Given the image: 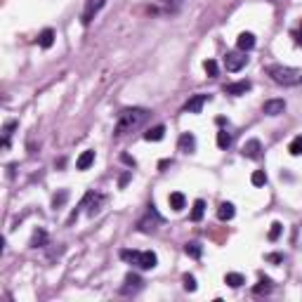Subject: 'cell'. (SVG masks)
Here are the masks:
<instances>
[{
	"label": "cell",
	"instance_id": "obj_1",
	"mask_svg": "<svg viewBox=\"0 0 302 302\" xmlns=\"http://www.w3.org/2000/svg\"><path fill=\"white\" fill-rule=\"evenodd\" d=\"M146 118H149V111L146 109H140V107H132V109H123L121 113H118V121H116V135L121 137V135H127V132H132V130H137V127H142L146 123Z\"/></svg>",
	"mask_w": 302,
	"mask_h": 302
},
{
	"label": "cell",
	"instance_id": "obj_2",
	"mask_svg": "<svg viewBox=\"0 0 302 302\" xmlns=\"http://www.w3.org/2000/svg\"><path fill=\"white\" fill-rule=\"evenodd\" d=\"M267 76L286 88H295L302 83V71L300 69H293V66H281V64H271L267 66Z\"/></svg>",
	"mask_w": 302,
	"mask_h": 302
},
{
	"label": "cell",
	"instance_id": "obj_3",
	"mask_svg": "<svg viewBox=\"0 0 302 302\" xmlns=\"http://www.w3.org/2000/svg\"><path fill=\"white\" fill-rule=\"evenodd\" d=\"M121 257L132 262L135 267L144 269V271H149V269H154L159 265V257H156L154 250H121Z\"/></svg>",
	"mask_w": 302,
	"mask_h": 302
},
{
	"label": "cell",
	"instance_id": "obj_4",
	"mask_svg": "<svg viewBox=\"0 0 302 302\" xmlns=\"http://www.w3.org/2000/svg\"><path fill=\"white\" fill-rule=\"evenodd\" d=\"M163 224V217L159 215V210H156V206L151 203L149 206V210H146V215H144L142 220L137 222V229L142 231V234H151V231H156Z\"/></svg>",
	"mask_w": 302,
	"mask_h": 302
},
{
	"label": "cell",
	"instance_id": "obj_5",
	"mask_svg": "<svg viewBox=\"0 0 302 302\" xmlns=\"http://www.w3.org/2000/svg\"><path fill=\"white\" fill-rule=\"evenodd\" d=\"M246 64H248V57L243 52H229L224 57V66H227V71H231V73L241 71Z\"/></svg>",
	"mask_w": 302,
	"mask_h": 302
},
{
	"label": "cell",
	"instance_id": "obj_6",
	"mask_svg": "<svg viewBox=\"0 0 302 302\" xmlns=\"http://www.w3.org/2000/svg\"><path fill=\"white\" fill-rule=\"evenodd\" d=\"M142 286H144L142 279L130 271V274H125V284H123V288H121V295H135V293L142 290Z\"/></svg>",
	"mask_w": 302,
	"mask_h": 302
},
{
	"label": "cell",
	"instance_id": "obj_7",
	"mask_svg": "<svg viewBox=\"0 0 302 302\" xmlns=\"http://www.w3.org/2000/svg\"><path fill=\"white\" fill-rule=\"evenodd\" d=\"M104 2L107 0H88L85 2V10H83V15H80V21H83V26H88L90 21L95 19V15L104 7Z\"/></svg>",
	"mask_w": 302,
	"mask_h": 302
},
{
	"label": "cell",
	"instance_id": "obj_8",
	"mask_svg": "<svg viewBox=\"0 0 302 302\" xmlns=\"http://www.w3.org/2000/svg\"><path fill=\"white\" fill-rule=\"evenodd\" d=\"M208 102H210V95H194V97L184 104V113H201Z\"/></svg>",
	"mask_w": 302,
	"mask_h": 302
},
{
	"label": "cell",
	"instance_id": "obj_9",
	"mask_svg": "<svg viewBox=\"0 0 302 302\" xmlns=\"http://www.w3.org/2000/svg\"><path fill=\"white\" fill-rule=\"evenodd\" d=\"M241 154H243L246 159L257 160L262 156V144H260V140H248V142L241 146Z\"/></svg>",
	"mask_w": 302,
	"mask_h": 302
},
{
	"label": "cell",
	"instance_id": "obj_10",
	"mask_svg": "<svg viewBox=\"0 0 302 302\" xmlns=\"http://www.w3.org/2000/svg\"><path fill=\"white\" fill-rule=\"evenodd\" d=\"M262 111H265L267 116H281L286 111V102L284 99H267L265 104H262Z\"/></svg>",
	"mask_w": 302,
	"mask_h": 302
},
{
	"label": "cell",
	"instance_id": "obj_11",
	"mask_svg": "<svg viewBox=\"0 0 302 302\" xmlns=\"http://www.w3.org/2000/svg\"><path fill=\"white\" fill-rule=\"evenodd\" d=\"M177 146H179L182 154H194L196 151V137L191 135V132H184V135H179Z\"/></svg>",
	"mask_w": 302,
	"mask_h": 302
},
{
	"label": "cell",
	"instance_id": "obj_12",
	"mask_svg": "<svg viewBox=\"0 0 302 302\" xmlns=\"http://www.w3.org/2000/svg\"><path fill=\"white\" fill-rule=\"evenodd\" d=\"M250 88H253V85H250V80H238V83L224 85V92H227V95H231V97H238V95H246Z\"/></svg>",
	"mask_w": 302,
	"mask_h": 302
},
{
	"label": "cell",
	"instance_id": "obj_13",
	"mask_svg": "<svg viewBox=\"0 0 302 302\" xmlns=\"http://www.w3.org/2000/svg\"><path fill=\"white\" fill-rule=\"evenodd\" d=\"M236 45H238V50H241V52H248V50L255 48V36L248 33V31H243V33L238 36V40H236Z\"/></svg>",
	"mask_w": 302,
	"mask_h": 302
},
{
	"label": "cell",
	"instance_id": "obj_14",
	"mask_svg": "<svg viewBox=\"0 0 302 302\" xmlns=\"http://www.w3.org/2000/svg\"><path fill=\"white\" fill-rule=\"evenodd\" d=\"M168 203H170V208H173L175 213H179V210H184V206H187V198H184V194H182V191H173V194L168 196Z\"/></svg>",
	"mask_w": 302,
	"mask_h": 302
},
{
	"label": "cell",
	"instance_id": "obj_15",
	"mask_svg": "<svg viewBox=\"0 0 302 302\" xmlns=\"http://www.w3.org/2000/svg\"><path fill=\"white\" fill-rule=\"evenodd\" d=\"M165 137V125H156V127H149L144 132V140L146 142H160Z\"/></svg>",
	"mask_w": 302,
	"mask_h": 302
},
{
	"label": "cell",
	"instance_id": "obj_16",
	"mask_svg": "<svg viewBox=\"0 0 302 302\" xmlns=\"http://www.w3.org/2000/svg\"><path fill=\"white\" fill-rule=\"evenodd\" d=\"M92 163H95V151L88 149V151H83V154L78 156V160H76V168H78V170H88Z\"/></svg>",
	"mask_w": 302,
	"mask_h": 302
},
{
	"label": "cell",
	"instance_id": "obj_17",
	"mask_svg": "<svg viewBox=\"0 0 302 302\" xmlns=\"http://www.w3.org/2000/svg\"><path fill=\"white\" fill-rule=\"evenodd\" d=\"M52 43H54V31L52 29H43L40 36H38V45L43 50H48V48H52Z\"/></svg>",
	"mask_w": 302,
	"mask_h": 302
},
{
	"label": "cell",
	"instance_id": "obj_18",
	"mask_svg": "<svg viewBox=\"0 0 302 302\" xmlns=\"http://www.w3.org/2000/svg\"><path fill=\"white\" fill-rule=\"evenodd\" d=\"M234 213H236V210H234V203H227V201H224V203H220V208H217V217H220L222 222L231 220Z\"/></svg>",
	"mask_w": 302,
	"mask_h": 302
},
{
	"label": "cell",
	"instance_id": "obj_19",
	"mask_svg": "<svg viewBox=\"0 0 302 302\" xmlns=\"http://www.w3.org/2000/svg\"><path fill=\"white\" fill-rule=\"evenodd\" d=\"M224 284L231 286V288H241V286L246 284V279H243V274H238V271H229V274L224 276Z\"/></svg>",
	"mask_w": 302,
	"mask_h": 302
},
{
	"label": "cell",
	"instance_id": "obj_20",
	"mask_svg": "<svg viewBox=\"0 0 302 302\" xmlns=\"http://www.w3.org/2000/svg\"><path fill=\"white\" fill-rule=\"evenodd\" d=\"M203 213H206V201L198 198V201H194V208H191V222H201Z\"/></svg>",
	"mask_w": 302,
	"mask_h": 302
},
{
	"label": "cell",
	"instance_id": "obj_21",
	"mask_svg": "<svg viewBox=\"0 0 302 302\" xmlns=\"http://www.w3.org/2000/svg\"><path fill=\"white\" fill-rule=\"evenodd\" d=\"M17 127V121H7V123L2 125V149H7L10 146V137H12V130Z\"/></svg>",
	"mask_w": 302,
	"mask_h": 302
},
{
	"label": "cell",
	"instance_id": "obj_22",
	"mask_svg": "<svg viewBox=\"0 0 302 302\" xmlns=\"http://www.w3.org/2000/svg\"><path fill=\"white\" fill-rule=\"evenodd\" d=\"M184 253H187L189 257H196V260H198V257L203 255V246H201L198 241H191V243H187V246H184Z\"/></svg>",
	"mask_w": 302,
	"mask_h": 302
},
{
	"label": "cell",
	"instance_id": "obj_23",
	"mask_svg": "<svg viewBox=\"0 0 302 302\" xmlns=\"http://www.w3.org/2000/svg\"><path fill=\"white\" fill-rule=\"evenodd\" d=\"M45 241H48V234L43 229H38L36 234H33V238H31V248H43Z\"/></svg>",
	"mask_w": 302,
	"mask_h": 302
},
{
	"label": "cell",
	"instance_id": "obj_24",
	"mask_svg": "<svg viewBox=\"0 0 302 302\" xmlns=\"http://www.w3.org/2000/svg\"><path fill=\"white\" fill-rule=\"evenodd\" d=\"M229 144H231V132L220 130V132H217V146H220V149H229Z\"/></svg>",
	"mask_w": 302,
	"mask_h": 302
},
{
	"label": "cell",
	"instance_id": "obj_25",
	"mask_svg": "<svg viewBox=\"0 0 302 302\" xmlns=\"http://www.w3.org/2000/svg\"><path fill=\"white\" fill-rule=\"evenodd\" d=\"M288 151H290V156H302V135H298L293 142L288 144Z\"/></svg>",
	"mask_w": 302,
	"mask_h": 302
},
{
	"label": "cell",
	"instance_id": "obj_26",
	"mask_svg": "<svg viewBox=\"0 0 302 302\" xmlns=\"http://www.w3.org/2000/svg\"><path fill=\"white\" fill-rule=\"evenodd\" d=\"M269 290H271V281H269V279H265V276L260 279V284L253 288V293H255V295H262V293H269Z\"/></svg>",
	"mask_w": 302,
	"mask_h": 302
},
{
	"label": "cell",
	"instance_id": "obj_27",
	"mask_svg": "<svg viewBox=\"0 0 302 302\" xmlns=\"http://www.w3.org/2000/svg\"><path fill=\"white\" fill-rule=\"evenodd\" d=\"M66 198H69V191H66V189H62V191L52 198V208H54V210H57V208H62V206L66 203Z\"/></svg>",
	"mask_w": 302,
	"mask_h": 302
},
{
	"label": "cell",
	"instance_id": "obj_28",
	"mask_svg": "<svg viewBox=\"0 0 302 302\" xmlns=\"http://www.w3.org/2000/svg\"><path fill=\"white\" fill-rule=\"evenodd\" d=\"M250 182H253L255 187H265V184H267L265 170H255V173H253V177H250Z\"/></svg>",
	"mask_w": 302,
	"mask_h": 302
},
{
	"label": "cell",
	"instance_id": "obj_29",
	"mask_svg": "<svg viewBox=\"0 0 302 302\" xmlns=\"http://www.w3.org/2000/svg\"><path fill=\"white\" fill-rule=\"evenodd\" d=\"M281 231H284V224H281V222H274L271 229H269V241H276V238L281 236Z\"/></svg>",
	"mask_w": 302,
	"mask_h": 302
},
{
	"label": "cell",
	"instance_id": "obj_30",
	"mask_svg": "<svg viewBox=\"0 0 302 302\" xmlns=\"http://www.w3.org/2000/svg\"><path fill=\"white\" fill-rule=\"evenodd\" d=\"M203 69H206V73H208L210 78H215V76H217V71H220V69H217V62H215V59H208V62L203 64Z\"/></svg>",
	"mask_w": 302,
	"mask_h": 302
},
{
	"label": "cell",
	"instance_id": "obj_31",
	"mask_svg": "<svg viewBox=\"0 0 302 302\" xmlns=\"http://www.w3.org/2000/svg\"><path fill=\"white\" fill-rule=\"evenodd\" d=\"M184 290H187V293H194L196 290V279L191 276V274L184 276Z\"/></svg>",
	"mask_w": 302,
	"mask_h": 302
},
{
	"label": "cell",
	"instance_id": "obj_32",
	"mask_svg": "<svg viewBox=\"0 0 302 302\" xmlns=\"http://www.w3.org/2000/svg\"><path fill=\"white\" fill-rule=\"evenodd\" d=\"M284 257L281 255H276V253H271V255H267V262H281Z\"/></svg>",
	"mask_w": 302,
	"mask_h": 302
},
{
	"label": "cell",
	"instance_id": "obj_33",
	"mask_svg": "<svg viewBox=\"0 0 302 302\" xmlns=\"http://www.w3.org/2000/svg\"><path fill=\"white\" fill-rule=\"evenodd\" d=\"M130 177H132V175H130V173H125L123 177H121V182H118V184H121V187H125V184L130 182Z\"/></svg>",
	"mask_w": 302,
	"mask_h": 302
},
{
	"label": "cell",
	"instance_id": "obj_34",
	"mask_svg": "<svg viewBox=\"0 0 302 302\" xmlns=\"http://www.w3.org/2000/svg\"><path fill=\"white\" fill-rule=\"evenodd\" d=\"M295 43H298V45H302V26H300V31L295 33Z\"/></svg>",
	"mask_w": 302,
	"mask_h": 302
},
{
	"label": "cell",
	"instance_id": "obj_35",
	"mask_svg": "<svg viewBox=\"0 0 302 302\" xmlns=\"http://www.w3.org/2000/svg\"><path fill=\"white\" fill-rule=\"evenodd\" d=\"M123 160L127 163V165H135V159H130V156H123Z\"/></svg>",
	"mask_w": 302,
	"mask_h": 302
}]
</instances>
